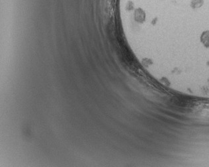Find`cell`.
Here are the masks:
<instances>
[{"instance_id":"obj_1","label":"cell","mask_w":209,"mask_h":167,"mask_svg":"<svg viewBox=\"0 0 209 167\" xmlns=\"http://www.w3.org/2000/svg\"><path fill=\"white\" fill-rule=\"evenodd\" d=\"M201 41L204 46L209 47V31L204 32L201 36Z\"/></svg>"},{"instance_id":"obj_2","label":"cell","mask_w":209,"mask_h":167,"mask_svg":"<svg viewBox=\"0 0 209 167\" xmlns=\"http://www.w3.org/2000/svg\"><path fill=\"white\" fill-rule=\"evenodd\" d=\"M203 4V0H193L191 3V6L193 7H200Z\"/></svg>"}]
</instances>
